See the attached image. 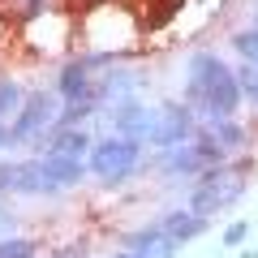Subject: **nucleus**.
<instances>
[{"label": "nucleus", "instance_id": "aec40b11", "mask_svg": "<svg viewBox=\"0 0 258 258\" xmlns=\"http://www.w3.org/2000/svg\"><path fill=\"white\" fill-rule=\"evenodd\" d=\"M5 142H9V129H5V125H0V147H5Z\"/></svg>", "mask_w": 258, "mask_h": 258}, {"label": "nucleus", "instance_id": "ddd939ff", "mask_svg": "<svg viewBox=\"0 0 258 258\" xmlns=\"http://www.w3.org/2000/svg\"><path fill=\"white\" fill-rule=\"evenodd\" d=\"M211 134L220 138V147H224V151H237V147H245V129H241L232 116H215V120H211Z\"/></svg>", "mask_w": 258, "mask_h": 258}, {"label": "nucleus", "instance_id": "f3484780", "mask_svg": "<svg viewBox=\"0 0 258 258\" xmlns=\"http://www.w3.org/2000/svg\"><path fill=\"white\" fill-rule=\"evenodd\" d=\"M18 108H22V91H18V82L0 78V116H5V112H18Z\"/></svg>", "mask_w": 258, "mask_h": 258}, {"label": "nucleus", "instance_id": "f8f14e48", "mask_svg": "<svg viewBox=\"0 0 258 258\" xmlns=\"http://www.w3.org/2000/svg\"><path fill=\"white\" fill-rule=\"evenodd\" d=\"M91 134H82V129H60L52 142H47V155H74V159H91Z\"/></svg>", "mask_w": 258, "mask_h": 258}, {"label": "nucleus", "instance_id": "4468645a", "mask_svg": "<svg viewBox=\"0 0 258 258\" xmlns=\"http://www.w3.org/2000/svg\"><path fill=\"white\" fill-rule=\"evenodd\" d=\"M237 82H241V95H245L249 103H258V64L254 60H245L237 69Z\"/></svg>", "mask_w": 258, "mask_h": 258}, {"label": "nucleus", "instance_id": "6ab92c4d", "mask_svg": "<svg viewBox=\"0 0 258 258\" xmlns=\"http://www.w3.org/2000/svg\"><path fill=\"white\" fill-rule=\"evenodd\" d=\"M112 258H151V254H142V249H134V245H125L120 254H112Z\"/></svg>", "mask_w": 258, "mask_h": 258}, {"label": "nucleus", "instance_id": "6e6552de", "mask_svg": "<svg viewBox=\"0 0 258 258\" xmlns=\"http://www.w3.org/2000/svg\"><path fill=\"white\" fill-rule=\"evenodd\" d=\"M43 189H56V181L47 176L43 155L26 159V164H13V194H43Z\"/></svg>", "mask_w": 258, "mask_h": 258}, {"label": "nucleus", "instance_id": "20e7f679", "mask_svg": "<svg viewBox=\"0 0 258 258\" xmlns=\"http://www.w3.org/2000/svg\"><path fill=\"white\" fill-rule=\"evenodd\" d=\"M224 155H228V151L220 147L215 134H194L189 142L164 151V168L168 172H181V176H198V172H207V168L224 164Z\"/></svg>", "mask_w": 258, "mask_h": 258}, {"label": "nucleus", "instance_id": "9d476101", "mask_svg": "<svg viewBox=\"0 0 258 258\" xmlns=\"http://www.w3.org/2000/svg\"><path fill=\"white\" fill-rule=\"evenodd\" d=\"M151 125H155V112L138 108V103H120V108H116V134H129V138L147 142Z\"/></svg>", "mask_w": 258, "mask_h": 258}, {"label": "nucleus", "instance_id": "0eeeda50", "mask_svg": "<svg viewBox=\"0 0 258 258\" xmlns=\"http://www.w3.org/2000/svg\"><path fill=\"white\" fill-rule=\"evenodd\" d=\"M60 95H64V99H91V95H99V99H103V91L95 86V78H91V60L64 64V74H60Z\"/></svg>", "mask_w": 258, "mask_h": 258}, {"label": "nucleus", "instance_id": "a211bd4d", "mask_svg": "<svg viewBox=\"0 0 258 258\" xmlns=\"http://www.w3.org/2000/svg\"><path fill=\"white\" fill-rule=\"evenodd\" d=\"M245 237H249V224H245V220H237V224L224 228V245H241Z\"/></svg>", "mask_w": 258, "mask_h": 258}, {"label": "nucleus", "instance_id": "412c9836", "mask_svg": "<svg viewBox=\"0 0 258 258\" xmlns=\"http://www.w3.org/2000/svg\"><path fill=\"white\" fill-rule=\"evenodd\" d=\"M56 258H78V254H74V249H64V254H56Z\"/></svg>", "mask_w": 258, "mask_h": 258}, {"label": "nucleus", "instance_id": "39448f33", "mask_svg": "<svg viewBox=\"0 0 258 258\" xmlns=\"http://www.w3.org/2000/svg\"><path fill=\"white\" fill-rule=\"evenodd\" d=\"M194 134H198V120H194V108H189V103H164V108L155 112V125H151L147 142L168 151V147L189 142Z\"/></svg>", "mask_w": 258, "mask_h": 258}, {"label": "nucleus", "instance_id": "dca6fc26", "mask_svg": "<svg viewBox=\"0 0 258 258\" xmlns=\"http://www.w3.org/2000/svg\"><path fill=\"white\" fill-rule=\"evenodd\" d=\"M0 258H35V241H26V237L0 241Z\"/></svg>", "mask_w": 258, "mask_h": 258}, {"label": "nucleus", "instance_id": "7ed1b4c3", "mask_svg": "<svg viewBox=\"0 0 258 258\" xmlns=\"http://www.w3.org/2000/svg\"><path fill=\"white\" fill-rule=\"evenodd\" d=\"M138 159H142V142L138 138H129V134H108L103 142H95L91 147V172L99 176L103 185H120V181H129V172L138 168Z\"/></svg>", "mask_w": 258, "mask_h": 258}, {"label": "nucleus", "instance_id": "423d86ee", "mask_svg": "<svg viewBox=\"0 0 258 258\" xmlns=\"http://www.w3.org/2000/svg\"><path fill=\"white\" fill-rule=\"evenodd\" d=\"M47 125H56V99L43 95V91H35V95H26V103L18 108V120L9 125V142H30Z\"/></svg>", "mask_w": 258, "mask_h": 258}, {"label": "nucleus", "instance_id": "f03ea898", "mask_svg": "<svg viewBox=\"0 0 258 258\" xmlns=\"http://www.w3.org/2000/svg\"><path fill=\"white\" fill-rule=\"evenodd\" d=\"M245 194V168L241 164H215L207 172H198V185H194V211L203 215H215L224 207H232Z\"/></svg>", "mask_w": 258, "mask_h": 258}, {"label": "nucleus", "instance_id": "9b49d317", "mask_svg": "<svg viewBox=\"0 0 258 258\" xmlns=\"http://www.w3.org/2000/svg\"><path fill=\"white\" fill-rule=\"evenodd\" d=\"M43 164H47V176L56 181V189H64V185H78L86 176V159H74V155H47L43 151Z\"/></svg>", "mask_w": 258, "mask_h": 258}, {"label": "nucleus", "instance_id": "f257e3e1", "mask_svg": "<svg viewBox=\"0 0 258 258\" xmlns=\"http://www.w3.org/2000/svg\"><path fill=\"white\" fill-rule=\"evenodd\" d=\"M185 99L207 120H215V116H232L245 95H241L237 69H228L215 52H194L189 56V78H185Z\"/></svg>", "mask_w": 258, "mask_h": 258}, {"label": "nucleus", "instance_id": "2eb2a0df", "mask_svg": "<svg viewBox=\"0 0 258 258\" xmlns=\"http://www.w3.org/2000/svg\"><path fill=\"white\" fill-rule=\"evenodd\" d=\"M232 47H237L245 60H254L258 64V26H249V30H237L232 35Z\"/></svg>", "mask_w": 258, "mask_h": 258}, {"label": "nucleus", "instance_id": "1a4fd4ad", "mask_svg": "<svg viewBox=\"0 0 258 258\" xmlns=\"http://www.w3.org/2000/svg\"><path fill=\"white\" fill-rule=\"evenodd\" d=\"M159 224H164V232H168L172 241H181V245L207 232V215H203V211H194V207H189V211H168Z\"/></svg>", "mask_w": 258, "mask_h": 258}, {"label": "nucleus", "instance_id": "4be33fe9", "mask_svg": "<svg viewBox=\"0 0 258 258\" xmlns=\"http://www.w3.org/2000/svg\"><path fill=\"white\" fill-rule=\"evenodd\" d=\"M241 258H258V245H254V249H249V254H241Z\"/></svg>", "mask_w": 258, "mask_h": 258}]
</instances>
